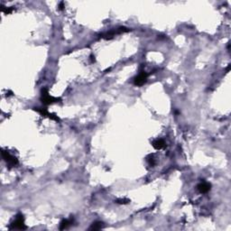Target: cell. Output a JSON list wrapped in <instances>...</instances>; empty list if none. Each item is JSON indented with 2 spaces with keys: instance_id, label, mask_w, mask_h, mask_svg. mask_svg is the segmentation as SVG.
Segmentation results:
<instances>
[{
  "instance_id": "obj_6",
  "label": "cell",
  "mask_w": 231,
  "mask_h": 231,
  "mask_svg": "<svg viewBox=\"0 0 231 231\" xmlns=\"http://www.w3.org/2000/svg\"><path fill=\"white\" fill-rule=\"evenodd\" d=\"M211 183H207V182H201V183H199L198 186H197V189H198V191H199L201 193H207L208 192L211 191Z\"/></svg>"
},
{
  "instance_id": "obj_8",
  "label": "cell",
  "mask_w": 231,
  "mask_h": 231,
  "mask_svg": "<svg viewBox=\"0 0 231 231\" xmlns=\"http://www.w3.org/2000/svg\"><path fill=\"white\" fill-rule=\"evenodd\" d=\"M72 222H73V220H71V219H70V220H63L61 222V224H60V229L63 230V229H68L70 226H71Z\"/></svg>"
},
{
  "instance_id": "obj_1",
  "label": "cell",
  "mask_w": 231,
  "mask_h": 231,
  "mask_svg": "<svg viewBox=\"0 0 231 231\" xmlns=\"http://www.w3.org/2000/svg\"><path fill=\"white\" fill-rule=\"evenodd\" d=\"M42 103L43 105H51L52 103H55V102H60L61 101V98H56V97H53V96H51L49 94V91L46 88H43L41 90V98H40Z\"/></svg>"
},
{
  "instance_id": "obj_11",
  "label": "cell",
  "mask_w": 231,
  "mask_h": 231,
  "mask_svg": "<svg viewBox=\"0 0 231 231\" xmlns=\"http://www.w3.org/2000/svg\"><path fill=\"white\" fill-rule=\"evenodd\" d=\"M116 202L117 204H127L129 202V201L126 200V199H119V200H117Z\"/></svg>"
},
{
  "instance_id": "obj_3",
  "label": "cell",
  "mask_w": 231,
  "mask_h": 231,
  "mask_svg": "<svg viewBox=\"0 0 231 231\" xmlns=\"http://www.w3.org/2000/svg\"><path fill=\"white\" fill-rule=\"evenodd\" d=\"M2 156H3L4 161L8 165V167H14L18 164V160L16 159V157L13 156L9 152L3 151L2 152Z\"/></svg>"
},
{
  "instance_id": "obj_5",
  "label": "cell",
  "mask_w": 231,
  "mask_h": 231,
  "mask_svg": "<svg viewBox=\"0 0 231 231\" xmlns=\"http://www.w3.org/2000/svg\"><path fill=\"white\" fill-rule=\"evenodd\" d=\"M147 77H148V74L145 72V71H141L134 80V84L136 86H143L146 80H147Z\"/></svg>"
},
{
  "instance_id": "obj_2",
  "label": "cell",
  "mask_w": 231,
  "mask_h": 231,
  "mask_svg": "<svg viewBox=\"0 0 231 231\" xmlns=\"http://www.w3.org/2000/svg\"><path fill=\"white\" fill-rule=\"evenodd\" d=\"M10 229H19V230H23L26 229V226L24 225V218L22 214H18L14 220L12 222L10 226Z\"/></svg>"
},
{
  "instance_id": "obj_12",
  "label": "cell",
  "mask_w": 231,
  "mask_h": 231,
  "mask_svg": "<svg viewBox=\"0 0 231 231\" xmlns=\"http://www.w3.org/2000/svg\"><path fill=\"white\" fill-rule=\"evenodd\" d=\"M147 162H148V164H149L150 166H154V165L155 164V159H154L153 156H150V157L147 159Z\"/></svg>"
},
{
  "instance_id": "obj_4",
  "label": "cell",
  "mask_w": 231,
  "mask_h": 231,
  "mask_svg": "<svg viewBox=\"0 0 231 231\" xmlns=\"http://www.w3.org/2000/svg\"><path fill=\"white\" fill-rule=\"evenodd\" d=\"M33 110H35L36 112H38L40 115H42V117H48L49 118L54 120V121H57V122H60L61 119L59 118L58 116H56L55 114H52V113H50L47 108H33Z\"/></svg>"
},
{
  "instance_id": "obj_9",
  "label": "cell",
  "mask_w": 231,
  "mask_h": 231,
  "mask_svg": "<svg viewBox=\"0 0 231 231\" xmlns=\"http://www.w3.org/2000/svg\"><path fill=\"white\" fill-rule=\"evenodd\" d=\"M104 228V223L101 221H95L91 224V226L89 227L90 230H99L101 229Z\"/></svg>"
},
{
  "instance_id": "obj_13",
  "label": "cell",
  "mask_w": 231,
  "mask_h": 231,
  "mask_svg": "<svg viewBox=\"0 0 231 231\" xmlns=\"http://www.w3.org/2000/svg\"><path fill=\"white\" fill-rule=\"evenodd\" d=\"M59 9L60 10H62L63 9V2H61L60 5H59Z\"/></svg>"
},
{
  "instance_id": "obj_7",
  "label": "cell",
  "mask_w": 231,
  "mask_h": 231,
  "mask_svg": "<svg viewBox=\"0 0 231 231\" xmlns=\"http://www.w3.org/2000/svg\"><path fill=\"white\" fill-rule=\"evenodd\" d=\"M154 148H155L156 150H160V149H163L164 146H165V142L164 139H155L153 143H152Z\"/></svg>"
},
{
  "instance_id": "obj_10",
  "label": "cell",
  "mask_w": 231,
  "mask_h": 231,
  "mask_svg": "<svg viewBox=\"0 0 231 231\" xmlns=\"http://www.w3.org/2000/svg\"><path fill=\"white\" fill-rule=\"evenodd\" d=\"M14 7L12 6V7H5V6H3L2 7V12H4L5 14H10L11 12H13L14 11Z\"/></svg>"
}]
</instances>
